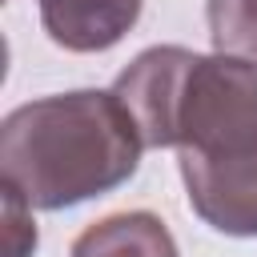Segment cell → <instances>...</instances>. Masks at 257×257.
I'll use <instances>...</instances> for the list:
<instances>
[{
	"mask_svg": "<svg viewBox=\"0 0 257 257\" xmlns=\"http://www.w3.org/2000/svg\"><path fill=\"white\" fill-rule=\"evenodd\" d=\"M68 257H181L169 225L149 209L108 213L92 221L68 249Z\"/></svg>",
	"mask_w": 257,
	"mask_h": 257,
	"instance_id": "4",
	"label": "cell"
},
{
	"mask_svg": "<svg viewBox=\"0 0 257 257\" xmlns=\"http://www.w3.org/2000/svg\"><path fill=\"white\" fill-rule=\"evenodd\" d=\"M112 92L145 149H173L189 209L225 237H257V64L225 52L153 44Z\"/></svg>",
	"mask_w": 257,
	"mask_h": 257,
	"instance_id": "1",
	"label": "cell"
},
{
	"mask_svg": "<svg viewBox=\"0 0 257 257\" xmlns=\"http://www.w3.org/2000/svg\"><path fill=\"white\" fill-rule=\"evenodd\" d=\"M4 189V253L8 257H32L36 253V221H32V205L8 189Z\"/></svg>",
	"mask_w": 257,
	"mask_h": 257,
	"instance_id": "6",
	"label": "cell"
},
{
	"mask_svg": "<svg viewBox=\"0 0 257 257\" xmlns=\"http://www.w3.org/2000/svg\"><path fill=\"white\" fill-rule=\"evenodd\" d=\"M141 128L112 88L52 92L12 108L0 124V185L32 209H72L137 177Z\"/></svg>",
	"mask_w": 257,
	"mask_h": 257,
	"instance_id": "2",
	"label": "cell"
},
{
	"mask_svg": "<svg viewBox=\"0 0 257 257\" xmlns=\"http://www.w3.org/2000/svg\"><path fill=\"white\" fill-rule=\"evenodd\" d=\"M205 20L213 52L257 64V0H209Z\"/></svg>",
	"mask_w": 257,
	"mask_h": 257,
	"instance_id": "5",
	"label": "cell"
},
{
	"mask_svg": "<svg viewBox=\"0 0 257 257\" xmlns=\"http://www.w3.org/2000/svg\"><path fill=\"white\" fill-rule=\"evenodd\" d=\"M36 8L64 52H108L141 20V0H36Z\"/></svg>",
	"mask_w": 257,
	"mask_h": 257,
	"instance_id": "3",
	"label": "cell"
}]
</instances>
